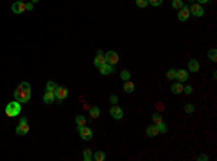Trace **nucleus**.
Returning <instances> with one entry per match:
<instances>
[{"mask_svg": "<svg viewBox=\"0 0 217 161\" xmlns=\"http://www.w3.org/2000/svg\"><path fill=\"white\" fill-rule=\"evenodd\" d=\"M31 96H32V89H31V84H29L28 81H22V83L16 87V90H14V93H13L14 100H18V102L22 104L28 103L29 100H31Z\"/></svg>", "mask_w": 217, "mask_h": 161, "instance_id": "obj_1", "label": "nucleus"}, {"mask_svg": "<svg viewBox=\"0 0 217 161\" xmlns=\"http://www.w3.org/2000/svg\"><path fill=\"white\" fill-rule=\"evenodd\" d=\"M5 113L9 118H14V116H19L22 113V103H19L18 100H12L6 104L5 108Z\"/></svg>", "mask_w": 217, "mask_h": 161, "instance_id": "obj_2", "label": "nucleus"}, {"mask_svg": "<svg viewBox=\"0 0 217 161\" xmlns=\"http://www.w3.org/2000/svg\"><path fill=\"white\" fill-rule=\"evenodd\" d=\"M77 131H78V133H80L81 139L90 141V139L93 138V129H91V128H87L85 125H83V126H77Z\"/></svg>", "mask_w": 217, "mask_h": 161, "instance_id": "obj_3", "label": "nucleus"}, {"mask_svg": "<svg viewBox=\"0 0 217 161\" xmlns=\"http://www.w3.org/2000/svg\"><path fill=\"white\" fill-rule=\"evenodd\" d=\"M188 9H190V15H193V16H195V18H203V16H204L203 6L198 5V3H193Z\"/></svg>", "mask_w": 217, "mask_h": 161, "instance_id": "obj_4", "label": "nucleus"}, {"mask_svg": "<svg viewBox=\"0 0 217 161\" xmlns=\"http://www.w3.org/2000/svg\"><path fill=\"white\" fill-rule=\"evenodd\" d=\"M104 58H106V62L110 66H116L119 62V54L116 51H107L104 54Z\"/></svg>", "mask_w": 217, "mask_h": 161, "instance_id": "obj_5", "label": "nucleus"}, {"mask_svg": "<svg viewBox=\"0 0 217 161\" xmlns=\"http://www.w3.org/2000/svg\"><path fill=\"white\" fill-rule=\"evenodd\" d=\"M110 116L113 119H116V121H120V119H123V110L120 106H117V104H112V108H110Z\"/></svg>", "mask_w": 217, "mask_h": 161, "instance_id": "obj_6", "label": "nucleus"}, {"mask_svg": "<svg viewBox=\"0 0 217 161\" xmlns=\"http://www.w3.org/2000/svg\"><path fill=\"white\" fill-rule=\"evenodd\" d=\"M54 95H55V99L64 100V99H67V96H68V89L64 87V86H57V89H55V91H54Z\"/></svg>", "mask_w": 217, "mask_h": 161, "instance_id": "obj_7", "label": "nucleus"}, {"mask_svg": "<svg viewBox=\"0 0 217 161\" xmlns=\"http://www.w3.org/2000/svg\"><path fill=\"white\" fill-rule=\"evenodd\" d=\"M25 10H26V5H25V2L16 0L13 5H12V12H13L14 15H20V13H23Z\"/></svg>", "mask_w": 217, "mask_h": 161, "instance_id": "obj_8", "label": "nucleus"}, {"mask_svg": "<svg viewBox=\"0 0 217 161\" xmlns=\"http://www.w3.org/2000/svg\"><path fill=\"white\" fill-rule=\"evenodd\" d=\"M190 16H191V15H190V9H188V6H187V5H184V6H182V7H181V9H179L178 16H177V18H178V20H179V22H185V20H188V18H190Z\"/></svg>", "mask_w": 217, "mask_h": 161, "instance_id": "obj_9", "label": "nucleus"}, {"mask_svg": "<svg viewBox=\"0 0 217 161\" xmlns=\"http://www.w3.org/2000/svg\"><path fill=\"white\" fill-rule=\"evenodd\" d=\"M175 78L179 81V83H184V81L188 80V71L184 70V68H179V70L175 71Z\"/></svg>", "mask_w": 217, "mask_h": 161, "instance_id": "obj_10", "label": "nucleus"}, {"mask_svg": "<svg viewBox=\"0 0 217 161\" xmlns=\"http://www.w3.org/2000/svg\"><path fill=\"white\" fill-rule=\"evenodd\" d=\"M114 70V66H110V64H107V62H104L103 66L99 67V71L101 76H108V74H112Z\"/></svg>", "mask_w": 217, "mask_h": 161, "instance_id": "obj_11", "label": "nucleus"}, {"mask_svg": "<svg viewBox=\"0 0 217 161\" xmlns=\"http://www.w3.org/2000/svg\"><path fill=\"white\" fill-rule=\"evenodd\" d=\"M28 132H29L28 123H18V126H16V133H18L19 137H23V135H26Z\"/></svg>", "mask_w": 217, "mask_h": 161, "instance_id": "obj_12", "label": "nucleus"}, {"mask_svg": "<svg viewBox=\"0 0 217 161\" xmlns=\"http://www.w3.org/2000/svg\"><path fill=\"white\" fill-rule=\"evenodd\" d=\"M182 89H184V84L179 83V81H175V83H172V86H171V91H172L174 95H181V93H184Z\"/></svg>", "mask_w": 217, "mask_h": 161, "instance_id": "obj_13", "label": "nucleus"}, {"mask_svg": "<svg viewBox=\"0 0 217 161\" xmlns=\"http://www.w3.org/2000/svg\"><path fill=\"white\" fill-rule=\"evenodd\" d=\"M55 102V95H54V91H47L43 93V103L47 104H52Z\"/></svg>", "mask_w": 217, "mask_h": 161, "instance_id": "obj_14", "label": "nucleus"}, {"mask_svg": "<svg viewBox=\"0 0 217 161\" xmlns=\"http://www.w3.org/2000/svg\"><path fill=\"white\" fill-rule=\"evenodd\" d=\"M200 70V62L197 60H190L188 61V70L187 71H191V73H197Z\"/></svg>", "mask_w": 217, "mask_h": 161, "instance_id": "obj_15", "label": "nucleus"}, {"mask_svg": "<svg viewBox=\"0 0 217 161\" xmlns=\"http://www.w3.org/2000/svg\"><path fill=\"white\" fill-rule=\"evenodd\" d=\"M158 133H159V131H158V126H156L155 123H154V125H149V126L146 128V135H148V137H156Z\"/></svg>", "mask_w": 217, "mask_h": 161, "instance_id": "obj_16", "label": "nucleus"}, {"mask_svg": "<svg viewBox=\"0 0 217 161\" xmlns=\"http://www.w3.org/2000/svg\"><path fill=\"white\" fill-rule=\"evenodd\" d=\"M88 113L91 116V119H97L100 116V108L99 106H91L88 109Z\"/></svg>", "mask_w": 217, "mask_h": 161, "instance_id": "obj_17", "label": "nucleus"}, {"mask_svg": "<svg viewBox=\"0 0 217 161\" xmlns=\"http://www.w3.org/2000/svg\"><path fill=\"white\" fill-rule=\"evenodd\" d=\"M123 90L126 91V93H133V91H135V84H133V81H130V80L125 81V84H123Z\"/></svg>", "mask_w": 217, "mask_h": 161, "instance_id": "obj_18", "label": "nucleus"}, {"mask_svg": "<svg viewBox=\"0 0 217 161\" xmlns=\"http://www.w3.org/2000/svg\"><path fill=\"white\" fill-rule=\"evenodd\" d=\"M93 160H94V161H104V160H106V154H104V151L93 152Z\"/></svg>", "mask_w": 217, "mask_h": 161, "instance_id": "obj_19", "label": "nucleus"}, {"mask_svg": "<svg viewBox=\"0 0 217 161\" xmlns=\"http://www.w3.org/2000/svg\"><path fill=\"white\" fill-rule=\"evenodd\" d=\"M207 57H208V60H210V61H213V62L217 61V49H216V48H211V49H208Z\"/></svg>", "mask_w": 217, "mask_h": 161, "instance_id": "obj_20", "label": "nucleus"}, {"mask_svg": "<svg viewBox=\"0 0 217 161\" xmlns=\"http://www.w3.org/2000/svg\"><path fill=\"white\" fill-rule=\"evenodd\" d=\"M83 160L84 161H93V151L91 150H84L83 151Z\"/></svg>", "mask_w": 217, "mask_h": 161, "instance_id": "obj_21", "label": "nucleus"}, {"mask_svg": "<svg viewBox=\"0 0 217 161\" xmlns=\"http://www.w3.org/2000/svg\"><path fill=\"white\" fill-rule=\"evenodd\" d=\"M93 62H94V66L99 68L100 66H103L104 62H106V58H104V55H97V57L94 58V61H93Z\"/></svg>", "mask_w": 217, "mask_h": 161, "instance_id": "obj_22", "label": "nucleus"}, {"mask_svg": "<svg viewBox=\"0 0 217 161\" xmlns=\"http://www.w3.org/2000/svg\"><path fill=\"white\" fill-rule=\"evenodd\" d=\"M76 123H77V126H83V125L87 123V119H85V116H83V115H77V116H76Z\"/></svg>", "mask_w": 217, "mask_h": 161, "instance_id": "obj_23", "label": "nucleus"}, {"mask_svg": "<svg viewBox=\"0 0 217 161\" xmlns=\"http://www.w3.org/2000/svg\"><path fill=\"white\" fill-rule=\"evenodd\" d=\"M130 71L129 70H122L120 71V78H122L123 81H128V80H130Z\"/></svg>", "mask_w": 217, "mask_h": 161, "instance_id": "obj_24", "label": "nucleus"}, {"mask_svg": "<svg viewBox=\"0 0 217 161\" xmlns=\"http://www.w3.org/2000/svg\"><path fill=\"white\" fill-rule=\"evenodd\" d=\"M57 83L55 81H52V80H49L47 83V87H45V90L47 91H55V89H57Z\"/></svg>", "mask_w": 217, "mask_h": 161, "instance_id": "obj_25", "label": "nucleus"}, {"mask_svg": "<svg viewBox=\"0 0 217 161\" xmlns=\"http://www.w3.org/2000/svg\"><path fill=\"white\" fill-rule=\"evenodd\" d=\"M184 112L185 113H194L195 112V106L193 103H185L184 104Z\"/></svg>", "mask_w": 217, "mask_h": 161, "instance_id": "obj_26", "label": "nucleus"}, {"mask_svg": "<svg viewBox=\"0 0 217 161\" xmlns=\"http://www.w3.org/2000/svg\"><path fill=\"white\" fill-rule=\"evenodd\" d=\"M156 126H158V131H159V132H162V133L168 132V126H166V123L164 122V121L159 122V123H156Z\"/></svg>", "mask_w": 217, "mask_h": 161, "instance_id": "obj_27", "label": "nucleus"}, {"mask_svg": "<svg viewBox=\"0 0 217 161\" xmlns=\"http://www.w3.org/2000/svg\"><path fill=\"white\" fill-rule=\"evenodd\" d=\"M171 6H172L174 9L179 10L182 6H184V2H182V0H172V2H171Z\"/></svg>", "mask_w": 217, "mask_h": 161, "instance_id": "obj_28", "label": "nucleus"}, {"mask_svg": "<svg viewBox=\"0 0 217 161\" xmlns=\"http://www.w3.org/2000/svg\"><path fill=\"white\" fill-rule=\"evenodd\" d=\"M152 121H154V123H159L162 122V116H161V112H155V113L152 115Z\"/></svg>", "mask_w": 217, "mask_h": 161, "instance_id": "obj_29", "label": "nucleus"}, {"mask_svg": "<svg viewBox=\"0 0 217 161\" xmlns=\"http://www.w3.org/2000/svg\"><path fill=\"white\" fill-rule=\"evenodd\" d=\"M175 71H177V70H174V68H170V70L166 71V78H168V80L174 81V78H175Z\"/></svg>", "mask_w": 217, "mask_h": 161, "instance_id": "obj_30", "label": "nucleus"}, {"mask_svg": "<svg viewBox=\"0 0 217 161\" xmlns=\"http://www.w3.org/2000/svg\"><path fill=\"white\" fill-rule=\"evenodd\" d=\"M148 3L151 6H154V7H158V6H161L164 3V0H148Z\"/></svg>", "mask_w": 217, "mask_h": 161, "instance_id": "obj_31", "label": "nucleus"}, {"mask_svg": "<svg viewBox=\"0 0 217 161\" xmlns=\"http://www.w3.org/2000/svg\"><path fill=\"white\" fill-rule=\"evenodd\" d=\"M148 5H149V3H148V0H136V6H137V7H141V9L146 7Z\"/></svg>", "mask_w": 217, "mask_h": 161, "instance_id": "obj_32", "label": "nucleus"}, {"mask_svg": "<svg viewBox=\"0 0 217 161\" xmlns=\"http://www.w3.org/2000/svg\"><path fill=\"white\" fill-rule=\"evenodd\" d=\"M193 86H184V89H182V91H185V95H191V93H193Z\"/></svg>", "mask_w": 217, "mask_h": 161, "instance_id": "obj_33", "label": "nucleus"}, {"mask_svg": "<svg viewBox=\"0 0 217 161\" xmlns=\"http://www.w3.org/2000/svg\"><path fill=\"white\" fill-rule=\"evenodd\" d=\"M155 108H156V110H158V112H164V110H165V104L161 103V102H158V103L155 104Z\"/></svg>", "mask_w": 217, "mask_h": 161, "instance_id": "obj_34", "label": "nucleus"}, {"mask_svg": "<svg viewBox=\"0 0 217 161\" xmlns=\"http://www.w3.org/2000/svg\"><path fill=\"white\" fill-rule=\"evenodd\" d=\"M117 102H119V97L116 95L110 96V103H112V104H117Z\"/></svg>", "mask_w": 217, "mask_h": 161, "instance_id": "obj_35", "label": "nucleus"}, {"mask_svg": "<svg viewBox=\"0 0 217 161\" xmlns=\"http://www.w3.org/2000/svg\"><path fill=\"white\" fill-rule=\"evenodd\" d=\"M197 160H200V161H208V155H204V154H201V155L198 157Z\"/></svg>", "mask_w": 217, "mask_h": 161, "instance_id": "obj_36", "label": "nucleus"}, {"mask_svg": "<svg viewBox=\"0 0 217 161\" xmlns=\"http://www.w3.org/2000/svg\"><path fill=\"white\" fill-rule=\"evenodd\" d=\"M26 5V10H33V3L31 2V3H25Z\"/></svg>", "mask_w": 217, "mask_h": 161, "instance_id": "obj_37", "label": "nucleus"}, {"mask_svg": "<svg viewBox=\"0 0 217 161\" xmlns=\"http://www.w3.org/2000/svg\"><path fill=\"white\" fill-rule=\"evenodd\" d=\"M211 0H197L198 5H206V3H210Z\"/></svg>", "mask_w": 217, "mask_h": 161, "instance_id": "obj_38", "label": "nucleus"}, {"mask_svg": "<svg viewBox=\"0 0 217 161\" xmlns=\"http://www.w3.org/2000/svg\"><path fill=\"white\" fill-rule=\"evenodd\" d=\"M19 123H28V119L25 118V116H22V118L19 119Z\"/></svg>", "mask_w": 217, "mask_h": 161, "instance_id": "obj_39", "label": "nucleus"}, {"mask_svg": "<svg viewBox=\"0 0 217 161\" xmlns=\"http://www.w3.org/2000/svg\"><path fill=\"white\" fill-rule=\"evenodd\" d=\"M97 55H104V51L103 49H99V51H97Z\"/></svg>", "mask_w": 217, "mask_h": 161, "instance_id": "obj_40", "label": "nucleus"}, {"mask_svg": "<svg viewBox=\"0 0 217 161\" xmlns=\"http://www.w3.org/2000/svg\"><path fill=\"white\" fill-rule=\"evenodd\" d=\"M31 2H32V3H35V5H36V3H38L39 0H31Z\"/></svg>", "mask_w": 217, "mask_h": 161, "instance_id": "obj_41", "label": "nucleus"}, {"mask_svg": "<svg viewBox=\"0 0 217 161\" xmlns=\"http://www.w3.org/2000/svg\"><path fill=\"white\" fill-rule=\"evenodd\" d=\"M188 2H190V3H191V5H193V3H194V0H188Z\"/></svg>", "mask_w": 217, "mask_h": 161, "instance_id": "obj_42", "label": "nucleus"}, {"mask_svg": "<svg viewBox=\"0 0 217 161\" xmlns=\"http://www.w3.org/2000/svg\"><path fill=\"white\" fill-rule=\"evenodd\" d=\"M20 2H25V0H20Z\"/></svg>", "mask_w": 217, "mask_h": 161, "instance_id": "obj_43", "label": "nucleus"}]
</instances>
